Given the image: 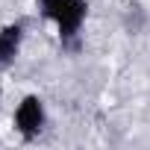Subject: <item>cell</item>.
<instances>
[{"label": "cell", "mask_w": 150, "mask_h": 150, "mask_svg": "<svg viewBox=\"0 0 150 150\" xmlns=\"http://www.w3.org/2000/svg\"><path fill=\"white\" fill-rule=\"evenodd\" d=\"M38 9L47 21L56 24L59 38L65 47H74L80 38V30L86 24L88 15V3L86 0H38Z\"/></svg>", "instance_id": "cell-1"}, {"label": "cell", "mask_w": 150, "mask_h": 150, "mask_svg": "<svg viewBox=\"0 0 150 150\" xmlns=\"http://www.w3.org/2000/svg\"><path fill=\"white\" fill-rule=\"evenodd\" d=\"M24 44V24H6L0 30V65H12Z\"/></svg>", "instance_id": "cell-3"}, {"label": "cell", "mask_w": 150, "mask_h": 150, "mask_svg": "<svg viewBox=\"0 0 150 150\" xmlns=\"http://www.w3.org/2000/svg\"><path fill=\"white\" fill-rule=\"evenodd\" d=\"M12 124H15V129H18V135H21L24 141L38 138V135H41V129H44V124H47L44 100H41L38 94H27V97L18 103Z\"/></svg>", "instance_id": "cell-2"}]
</instances>
